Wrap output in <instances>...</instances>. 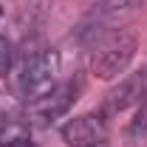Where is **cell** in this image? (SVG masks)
Returning a JSON list of instances; mask_svg holds the SVG:
<instances>
[{
  "label": "cell",
  "instance_id": "5b68a950",
  "mask_svg": "<svg viewBox=\"0 0 147 147\" xmlns=\"http://www.w3.org/2000/svg\"><path fill=\"white\" fill-rule=\"evenodd\" d=\"M147 99V68L136 74H127L105 99V113H122Z\"/></svg>",
  "mask_w": 147,
  "mask_h": 147
},
{
  "label": "cell",
  "instance_id": "7a4b0ae2",
  "mask_svg": "<svg viewBox=\"0 0 147 147\" xmlns=\"http://www.w3.org/2000/svg\"><path fill=\"white\" fill-rule=\"evenodd\" d=\"M57 85H59V54L57 51H40L31 59H26V65L20 68L17 91L28 102L40 99Z\"/></svg>",
  "mask_w": 147,
  "mask_h": 147
},
{
  "label": "cell",
  "instance_id": "9c48e42d",
  "mask_svg": "<svg viewBox=\"0 0 147 147\" xmlns=\"http://www.w3.org/2000/svg\"><path fill=\"white\" fill-rule=\"evenodd\" d=\"M96 147H105V144H96Z\"/></svg>",
  "mask_w": 147,
  "mask_h": 147
},
{
  "label": "cell",
  "instance_id": "6da1fadb",
  "mask_svg": "<svg viewBox=\"0 0 147 147\" xmlns=\"http://www.w3.org/2000/svg\"><path fill=\"white\" fill-rule=\"evenodd\" d=\"M136 34H130L125 28H116L105 34L91 51V74L99 79H116L119 74L127 71V65L136 57Z\"/></svg>",
  "mask_w": 147,
  "mask_h": 147
},
{
  "label": "cell",
  "instance_id": "30bf717a",
  "mask_svg": "<svg viewBox=\"0 0 147 147\" xmlns=\"http://www.w3.org/2000/svg\"><path fill=\"white\" fill-rule=\"evenodd\" d=\"M0 14H3V9H0Z\"/></svg>",
  "mask_w": 147,
  "mask_h": 147
},
{
  "label": "cell",
  "instance_id": "277c9868",
  "mask_svg": "<svg viewBox=\"0 0 147 147\" xmlns=\"http://www.w3.org/2000/svg\"><path fill=\"white\" fill-rule=\"evenodd\" d=\"M62 139L68 147H96L108 139V122L102 113H85L71 119L62 127Z\"/></svg>",
  "mask_w": 147,
  "mask_h": 147
},
{
  "label": "cell",
  "instance_id": "52a82bcc",
  "mask_svg": "<svg viewBox=\"0 0 147 147\" xmlns=\"http://www.w3.org/2000/svg\"><path fill=\"white\" fill-rule=\"evenodd\" d=\"M11 42L6 40V37H0V76H6L9 68H11Z\"/></svg>",
  "mask_w": 147,
  "mask_h": 147
},
{
  "label": "cell",
  "instance_id": "ba28073f",
  "mask_svg": "<svg viewBox=\"0 0 147 147\" xmlns=\"http://www.w3.org/2000/svg\"><path fill=\"white\" fill-rule=\"evenodd\" d=\"M0 147H37L28 136H23V133H17V136H6L3 142H0Z\"/></svg>",
  "mask_w": 147,
  "mask_h": 147
},
{
  "label": "cell",
  "instance_id": "8992f818",
  "mask_svg": "<svg viewBox=\"0 0 147 147\" xmlns=\"http://www.w3.org/2000/svg\"><path fill=\"white\" fill-rule=\"evenodd\" d=\"M130 136H133L136 142L147 139V99H144V102H139V110H136V119L130 122Z\"/></svg>",
  "mask_w": 147,
  "mask_h": 147
},
{
  "label": "cell",
  "instance_id": "3957f363",
  "mask_svg": "<svg viewBox=\"0 0 147 147\" xmlns=\"http://www.w3.org/2000/svg\"><path fill=\"white\" fill-rule=\"evenodd\" d=\"M74 102H76V85L74 82H59L57 88H51L48 93H42L40 99H34L28 105V116L40 125H51L71 110Z\"/></svg>",
  "mask_w": 147,
  "mask_h": 147
}]
</instances>
